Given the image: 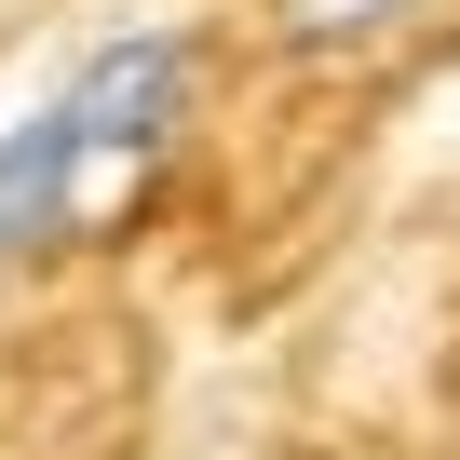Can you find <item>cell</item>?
Returning <instances> with one entry per match:
<instances>
[{"label": "cell", "instance_id": "6da1fadb", "mask_svg": "<svg viewBox=\"0 0 460 460\" xmlns=\"http://www.w3.org/2000/svg\"><path fill=\"white\" fill-rule=\"evenodd\" d=\"M55 95L82 109V136H95L109 163H163L176 122H190V41H176V28H109Z\"/></svg>", "mask_w": 460, "mask_h": 460}, {"label": "cell", "instance_id": "7a4b0ae2", "mask_svg": "<svg viewBox=\"0 0 460 460\" xmlns=\"http://www.w3.org/2000/svg\"><path fill=\"white\" fill-rule=\"evenodd\" d=\"M95 176H109V149L82 136L68 95H41L28 122H0V258H55Z\"/></svg>", "mask_w": 460, "mask_h": 460}, {"label": "cell", "instance_id": "3957f363", "mask_svg": "<svg viewBox=\"0 0 460 460\" xmlns=\"http://www.w3.org/2000/svg\"><path fill=\"white\" fill-rule=\"evenodd\" d=\"M433 0H271V41H298V55H366V41H393V28H420Z\"/></svg>", "mask_w": 460, "mask_h": 460}]
</instances>
